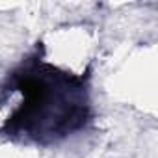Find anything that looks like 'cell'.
I'll return each mask as SVG.
<instances>
[{"label":"cell","instance_id":"cell-1","mask_svg":"<svg viewBox=\"0 0 158 158\" xmlns=\"http://www.w3.org/2000/svg\"><path fill=\"white\" fill-rule=\"evenodd\" d=\"M152 45H138L128 48L106 76L108 93L143 114L156 112L158 99V63Z\"/></svg>","mask_w":158,"mask_h":158},{"label":"cell","instance_id":"cell-3","mask_svg":"<svg viewBox=\"0 0 158 158\" xmlns=\"http://www.w3.org/2000/svg\"><path fill=\"white\" fill-rule=\"evenodd\" d=\"M0 158H41V152L34 145L2 141L0 143Z\"/></svg>","mask_w":158,"mask_h":158},{"label":"cell","instance_id":"cell-2","mask_svg":"<svg viewBox=\"0 0 158 158\" xmlns=\"http://www.w3.org/2000/svg\"><path fill=\"white\" fill-rule=\"evenodd\" d=\"M99 35L89 23H63L41 37V61L52 71L69 76L84 78L95 63Z\"/></svg>","mask_w":158,"mask_h":158}]
</instances>
